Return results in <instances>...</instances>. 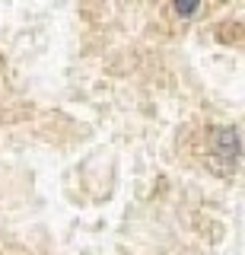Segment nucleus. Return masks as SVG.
Segmentation results:
<instances>
[{
    "label": "nucleus",
    "mask_w": 245,
    "mask_h": 255,
    "mask_svg": "<svg viewBox=\"0 0 245 255\" xmlns=\"http://www.w3.org/2000/svg\"><path fill=\"white\" fill-rule=\"evenodd\" d=\"M239 150H242V137H239V131L236 128H220L217 131V156H239Z\"/></svg>",
    "instance_id": "nucleus-1"
},
{
    "label": "nucleus",
    "mask_w": 245,
    "mask_h": 255,
    "mask_svg": "<svg viewBox=\"0 0 245 255\" xmlns=\"http://www.w3.org/2000/svg\"><path fill=\"white\" fill-rule=\"evenodd\" d=\"M197 10H201V0H175V13L181 19H191Z\"/></svg>",
    "instance_id": "nucleus-2"
}]
</instances>
